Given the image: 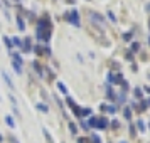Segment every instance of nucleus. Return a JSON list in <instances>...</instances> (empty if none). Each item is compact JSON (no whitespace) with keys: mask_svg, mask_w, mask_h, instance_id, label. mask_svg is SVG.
Here are the masks:
<instances>
[{"mask_svg":"<svg viewBox=\"0 0 150 143\" xmlns=\"http://www.w3.org/2000/svg\"><path fill=\"white\" fill-rule=\"evenodd\" d=\"M37 39L39 41H44V42H49L51 41V29H37Z\"/></svg>","mask_w":150,"mask_h":143,"instance_id":"obj_1","label":"nucleus"},{"mask_svg":"<svg viewBox=\"0 0 150 143\" xmlns=\"http://www.w3.org/2000/svg\"><path fill=\"white\" fill-rule=\"evenodd\" d=\"M89 19H91V22H93V24L100 25L101 29L105 27V24H106V22H105V19H103L101 15H100V14H96V12H93V10L89 12Z\"/></svg>","mask_w":150,"mask_h":143,"instance_id":"obj_2","label":"nucleus"},{"mask_svg":"<svg viewBox=\"0 0 150 143\" xmlns=\"http://www.w3.org/2000/svg\"><path fill=\"white\" fill-rule=\"evenodd\" d=\"M68 19H69V24H73L74 27H79V25H81V22H79V14H78L76 8L71 10V14L68 15Z\"/></svg>","mask_w":150,"mask_h":143,"instance_id":"obj_3","label":"nucleus"},{"mask_svg":"<svg viewBox=\"0 0 150 143\" xmlns=\"http://www.w3.org/2000/svg\"><path fill=\"white\" fill-rule=\"evenodd\" d=\"M95 128H98V130H105V128H108V120H106V118H98V120H96V126Z\"/></svg>","mask_w":150,"mask_h":143,"instance_id":"obj_4","label":"nucleus"},{"mask_svg":"<svg viewBox=\"0 0 150 143\" xmlns=\"http://www.w3.org/2000/svg\"><path fill=\"white\" fill-rule=\"evenodd\" d=\"M22 51H24V52H30V51H32V42H30V37H25V39H24Z\"/></svg>","mask_w":150,"mask_h":143,"instance_id":"obj_5","label":"nucleus"},{"mask_svg":"<svg viewBox=\"0 0 150 143\" xmlns=\"http://www.w3.org/2000/svg\"><path fill=\"white\" fill-rule=\"evenodd\" d=\"M100 109H101V111H108V113H111V115L116 113V106H110V104H101Z\"/></svg>","mask_w":150,"mask_h":143,"instance_id":"obj_6","label":"nucleus"},{"mask_svg":"<svg viewBox=\"0 0 150 143\" xmlns=\"http://www.w3.org/2000/svg\"><path fill=\"white\" fill-rule=\"evenodd\" d=\"M37 29H52V25H51V22H49L47 19H41V20H39V27Z\"/></svg>","mask_w":150,"mask_h":143,"instance_id":"obj_7","label":"nucleus"},{"mask_svg":"<svg viewBox=\"0 0 150 143\" xmlns=\"http://www.w3.org/2000/svg\"><path fill=\"white\" fill-rule=\"evenodd\" d=\"M32 68H34L35 71H37V74L41 76V77L44 76V69H42V66H41V64H39L37 61H34V62H32Z\"/></svg>","mask_w":150,"mask_h":143,"instance_id":"obj_8","label":"nucleus"},{"mask_svg":"<svg viewBox=\"0 0 150 143\" xmlns=\"http://www.w3.org/2000/svg\"><path fill=\"white\" fill-rule=\"evenodd\" d=\"M15 22H17V29H19L21 32H24V30H25V24H24V20H22V17H19V15H17Z\"/></svg>","mask_w":150,"mask_h":143,"instance_id":"obj_9","label":"nucleus"},{"mask_svg":"<svg viewBox=\"0 0 150 143\" xmlns=\"http://www.w3.org/2000/svg\"><path fill=\"white\" fill-rule=\"evenodd\" d=\"M42 135H44V138H46L47 143H54V140H52V136H51V133H49L47 128H42Z\"/></svg>","mask_w":150,"mask_h":143,"instance_id":"obj_10","label":"nucleus"},{"mask_svg":"<svg viewBox=\"0 0 150 143\" xmlns=\"http://www.w3.org/2000/svg\"><path fill=\"white\" fill-rule=\"evenodd\" d=\"M2 77H4V81L7 82V86H8V88H10V89H14V82H12V79L8 77L7 73H2Z\"/></svg>","mask_w":150,"mask_h":143,"instance_id":"obj_11","label":"nucleus"},{"mask_svg":"<svg viewBox=\"0 0 150 143\" xmlns=\"http://www.w3.org/2000/svg\"><path fill=\"white\" fill-rule=\"evenodd\" d=\"M137 128L140 130L142 133H145V131H147V126H145V123H143V120H140V118L137 120Z\"/></svg>","mask_w":150,"mask_h":143,"instance_id":"obj_12","label":"nucleus"},{"mask_svg":"<svg viewBox=\"0 0 150 143\" xmlns=\"http://www.w3.org/2000/svg\"><path fill=\"white\" fill-rule=\"evenodd\" d=\"M106 98H108V99H111V101H115L116 98H115V91H113V88H106Z\"/></svg>","mask_w":150,"mask_h":143,"instance_id":"obj_13","label":"nucleus"},{"mask_svg":"<svg viewBox=\"0 0 150 143\" xmlns=\"http://www.w3.org/2000/svg\"><path fill=\"white\" fill-rule=\"evenodd\" d=\"M12 59H14V62L17 64V66H22V57L19 54H15V52H12Z\"/></svg>","mask_w":150,"mask_h":143,"instance_id":"obj_14","label":"nucleus"},{"mask_svg":"<svg viewBox=\"0 0 150 143\" xmlns=\"http://www.w3.org/2000/svg\"><path fill=\"white\" fill-rule=\"evenodd\" d=\"M57 89L61 91L62 94H68V88L64 86V82H61V81H57Z\"/></svg>","mask_w":150,"mask_h":143,"instance_id":"obj_15","label":"nucleus"},{"mask_svg":"<svg viewBox=\"0 0 150 143\" xmlns=\"http://www.w3.org/2000/svg\"><path fill=\"white\" fill-rule=\"evenodd\" d=\"M5 123H7V125L10 126V128H15V121H14V118H12L10 115L5 116Z\"/></svg>","mask_w":150,"mask_h":143,"instance_id":"obj_16","label":"nucleus"},{"mask_svg":"<svg viewBox=\"0 0 150 143\" xmlns=\"http://www.w3.org/2000/svg\"><path fill=\"white\" fill-rule=\"evenodd\" d=\"M10 42H12V46H17V47H22V41L19 39V37H12V39H10Z\"/></svg>","mask_w":150,"mask_h":143,"instance_id":"obj_17","label":"nucleus"},{"mask_svg":"<svg viewBox=\"0 0 150 143\" xmlns=\"http://www.w3.org/2000/svg\"><path fill=\"white\" fill-rule=\"evenodd\" d=\"M123 116H125V120H132V108L123 109Z\"/></svg>","mask_w":150,"mask_h":143,"instance_id":"obj_18","label":"nucleus"},{"mask_svg":"<svg viewBox=\"0 0 150 143\" xmlns=\"http://www.w3.org/2000/svg\"><path fill=\"white\" fill-rule=\"evenodd\" d=\"M69 131H71V135H78V126L71 121H69Z\"/></svg>","mask_w":150,"mask_h":143,"instance_id":"obj_19","label":"nucleus"},{"mask_svg":"<svg viewBox=\"0 0 150 143\" xmlns=\"http://www.w3.org/2000/svg\"><path fill=\"white\" fill-rule=\"evenodd\" d=\"M37 109H39V111H42V113H47V111H49L47 104H44V103H39V104H37Z\"/></svg>","mask_w":150,"mask_h":143,"instance_id":"obj_20","label":"nucleus"},{"mask_svg":"<svg viewBox=\"0 0 150 143\" xmlns=\"http://www.w3.org/2000/svg\"><path fill=\"white\" fill-rule=\"evenodd\" d=\"M133 94H135V98H138V99H140V98L143 96V91H142V88H135V89H133Z\"/></svg>","mask_w":150,"mask_h":143,"instance_id":"obj_21","label":"nucleus"},{"mask_svg":"<svg viewBox=\"0 0 150 143\" xmlns=\"http://www.w3.org/2000/svg\"><path fill=\"white\" fill-rule=\"evenodd\" d=\"M140 51V44L138 42H133L132 44V49H130V52H138Z\"/></svg>","mask_w":150,"mask_h":143,"instance_id":"obj_22","label":"nucleus"},{"mask_svg":"<svg viewBox=\"0 0 150 143\" xmlns=\"http://www.w3.org/2000/svg\"><path fill=\"white\" fill-rule=\"evenodd\" d=\"M88 126H89V128H95V126H96V116H91V118H89Z\"/></svg>","mask_w":150,"mask_h":143,"instance_id":"obj_23","label":"nucleus"},{"mask_svg":"<svg viewBox=\"0 0 150 143\" xmlns=\"http://www.w3.org/2000/svg\"><path fill=\"white\" fill-rule=\"evenodd\" d=\"M4 42H5L7 49H12V42H10V37L8 35H4Z\"/></svg>","mask_w":150,"mask_h":143,"instance_id":"obj_24","label":"nucleus"},{"mask_svg":"<svg viewBox=\"0 0 150 143\" xmlns=\"http://www.w3.org/2000/svg\"><path fill=\"white\" fill-rule=\"evenodd\" d=\"M81 115L83 116H89V115H91V108H83L81 109Z\"/></svg>","mask_w":150,"mask_h":143,"instance_id":"obj_25","label":"nucleus"},{"mask_svg":"<svg viewBox=\"0 0 150 143\" xmlns=\"http://www.w3.org/2000/svg\"><path fill=\"white\" fill-rule=\"evenodd\" d=\"M12 66H14V71L17 73V74H21V73H22V66H17L15 62H12Z\"/></svg>","mask_w":150,"mask_h":143,"instance_id":"obj_26","label":"nucleus"},{"mask_svg":"<svg viewBox=\"0 0 150 143\" xmlns=\"http://www.w3.org/2000/svg\"><path fill=\"white\" fill-rule=\"evenodd\" d=\"M91 140H93V143H101V138L98 135H91Z\"/></svg>","mask_w":150,"mask_h":143,"instance_id":"obj_27","label":"nucleus"},{"mask_svg":"<svg viewBox=\"0 0 150 143\" xmlns=\"http://www.w3.org/2000/svg\"><path fill=\"white\" fill-rule=\"evenodd\" d=\"M132 35H133L132 32H127V34H123V41H127V42H128L130 39H132Z\"/></svg>","mask_w":150,"mask_h":143,"instance_id":"obj_28","label":"nucleus"},{"mask_svg":"<svg viewBox=\"0 0 150 143\" xmlns=\"http://www.w3.org/2000/svg\"><path fill=\"white\" fill-rule=\"evenodd\" d=\"M108 19H110V20H111V22H116V17H115V14H113L111 10H110V12H108Z\"/></svg>","mask_w":150,"mask_h":143,"instance_id":"obj_29","label":"nucleus"},{"mask_svg":"<svg viewBox=\"0 0 150 143\" xmlns=\"http://www.w3.org/2000/svg\"><path fill=\"white\" fill-rule=\"evenodd\" d=\"M34 51H35V52H37L39 56H41V54H44V51H42V47H41V46H37V47H34Z\"/></svg>","mask_w":150,"mask_h":143,"instance_id":"obj_30","label":"nucleus"},{"mask_svg":"<svg viewBox=\"0 0 150 143\" xmlns=\"http://www.w3.org/2000/svg\"><path fill=\"white\" fill-rule=\"evenodd\" d=\"M81 128L84 130V131H89V126H88V123H84V121H81Z\"/></svg>","mask_w":150,"mask_h":143,"instance_id":"obj_31","label":"nucleus"},{"mask_svg":"<svg viewBox=\"0 0 150 143\" xmlns=\"http://www.w3.org/2000/svg\"><path fill=\"white\" fill-rule=\"evenodd\" d=\"M8 98H10V101H12V106H17V101H15V98L12 94H8Z\"/></svg>","mask_w":150,"mask_h":143,"instance_id":"obj_32","label":"nucleus"},{"mask_svg":"<svg viewBox=\"0 0 150 143\" xmlns=\"http://www.w3.org/2000/svg\"><path fill=\"white\" fill-rule=\"evenodd\" d=\"M12 111H14V115H17V118L21 116V113H19V109H17V106H12Z\"/></svg>","mask_w":150,"mask_h":143,"instance_id":"obj_33","label":"nucleus"},{"mask_svg":"<svg viewBox=\"0 0 150 143\" xmlns=\"http://www.w3.org/2000/svg\"><path fill=\"white\" fill-rule=\"evenodd\" d=\"M130 133H132V135H135V126H133V125L130 126Z\"/></svg>","mask_w":150,"mask_h":143,"instance_id":"obj_34","label":"nucleus"},{"mask_svg":"<svg viewBox=\"0 0 150 143\" xmlns=\"http://www.w3.org/2000/svg\"><path fill=\"white\" fill-rule=\"evenodd\" d=\"M78 143H86V140L84 138H78Z\"/></svg>","mask_w":150,"mask_h":143,"instance_id":"obj_35","label":"nucleus"},{"mask_svg":"<svg viewBox=\"0 0 150 143\" xmlns=\"http://www.w3.org/2000/svg\"><path fill=\"white\" fill-rule=\"evenodd\" d=\"M145 104H147V108H149V106H150V99H147V101H145Z\"/></svg>","mask_w":150,"mask_h":143,"instance_id":"obj_36","label":"nucleus"},{"mask_svg":"<svg viewBox=\"0 0 150 143\" xmlns=\"http://www.w3.org/2000/svg\"><path fill=\"white\" fill-rule=\"evenodd\" d=\"M145 91H147V93H150V86H147V88H145Z\"/></svg>","mask_w":150,"mask_h":143,"instance_id":"obj_37","label":"nucleus"},{"mask_svg":"<svg viewBox=\"0 0 150 143\" xmlns=\"http://www.w3.org/2000/svg\"><path fill=\"white\" fill-rule=\"evenodd\" d=\"M4 142V136H2V133H0V143Z\"/></svg>","mask_w":150,"mask_h":143,"instance_id":"obj_38","label":"nucleus"},{"mask_svg":"<svg viewBox=\"0 0 150 143\" xmlns=\"http://www.w3.org/2000/svg\"><path fill=\"white\" fill-rule=\"evenodd\" d=\"M147 10H149V12H150V4H149V5H147Z\"/></svg>","mask_w":150,"mask_h":143,"instance_id":"obj_39","label":"nucleus"},{"mask_svg":"<svg viewBox=\"0 0 150 143\" xmlns=\"http://www.w3.org/2000/svg\"><path fill=\"white\" fill-rule=\"evenodd\" d=\"M120 143H127V142H120Z\"/></svg>","mask_w":150,"mask_h":143,"instance_id":"obj_40","label":"nucleus"},{"mask_svg":"<svg viewBox=\"0 0 150 143\" xmlns=\"http://www.w3.org/2000/svg\"><path fill=\"white\" fill-rule=\"evenodd\" d=\"M149 44H150V37H149Z\"/></svg>","mask_w":150,"mask_h":143,"instance_id":"obj_41","label":"nucleus"},{"mask_svg":"<svg viewBox=\"0 0 150 143\" xmlns=\"http://www.w3.org/2000/svg\"><path fill=\"white\" fill-rule=\"evenodd\" d=\"M149 27H150V24H149Z\"/></svg>","mask_w":150,"mask_h":143,"instance_id":"obj_42","label":"nucleus"}]
</instances>
